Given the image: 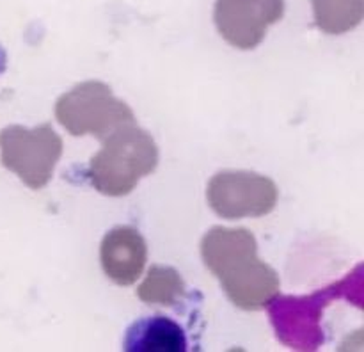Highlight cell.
<instances>
[{
	"label": "cell",
	"mask_w": 364,
	"mask_h": 352,
	"mask_svg": "<svg viewBox=\"0 0 364 352\" xmlns=\"http://www.w3.org/2000/svg\"><path fill=\"white\" fill-rule=\"evenodd\" d=\"M55 119L75 137L105 139L116 128L135 123V114L127 102L114 96L105 82L85 80L59 96Z\"/></svg>",
	"instance_id": "cell-3"
},
{
	"label": "cell",
	"mask_w": 364,
	"mask_h": 352,
	"mask_svg": "<svg viewBox=\"0 0 364 352\" xmlns=\"http://www.w3.org/2000/svg\"><path fill=\"white\" fill-rule=\"evenodd\" d=\"M206 199L223 219L263 217L276 208L279 188L272 178L255 171H220L208 181Z\"/></svg>",
	"instance_id": "cell-5"
},
{
	"label": "cell",
	"mask_w": 364,
	"mask_h": 352,
	"mask_svg": "<svg viewBox=\"0 0 364 352\" xmlns=\"http://www.w3.org/2000/svg\"><path fill=\"white\" fill-rule=\"evenodd\" d=\"M102 141V148L87 169L89 181L100 194L109 198L130 194L159 166L155 139L135 123L116 128Z\"/></svg>",
	"instance_id": "cell-2"
},
{
	"label": "cell",
	"mask_w": 364,
	"mask_h": 352,
	"mask_svg": "<svg viewBox=\"0 0 364 352\" xmlns=\"http://www.w3.org/2000/svg\"><path fill=\"white\" fill-rule=\"evenodd\" d=\"M284 14V0H217L213 21L220 38L238 50L262 45L270 25Z\"/></svg>",
	"instance_id": "cell-6"
},
{
	"label": "cell",
	"mask_w": 364,
	"mask_h": 352,
	"mask_svg": "<svg viewBox=\"0 0 364 352\" xmlns=\"http://www.w3.org/2000/svg\"><path fill=\"white\" fill-rule=\"evenodd\" d=\"M63 149V139L48 123L36 128L11 124L0 132V162L32 191L48 185Z\"/></svg>",
	"instance_id": "cell-4"
},
{
	"label": "cell",
	"mask_w": 364,
	"mask_h": 352,
	"mask_svg": "<svg viewBox=\"0 0 364 352\" xmlns=\"http://www.w3.org/2000/svg\"><path fill=\"white\" fill-rule=\"evenodd\" d=\"M315 25L331 36L354 31L364 18V0H311Z\"/></svg>",
	"instance_id": "cell-9"
},
{
	"label": "cell",
	"mask_w": 364,
	"mask_h": 352,
	"mask_svg": "<svg viewBox=\"0 0 364 352\" xmlns=\"http://www.w3.org/2000/svg\"><path fill=\"white\" fill-rule=\"evenodd\" d=\"M185 281L173 267L153 265L139 284L137 297L146 304L174 306L185 295Z\"/></svg>",
	"instance_id": "cell-10"
},
{
	"label": "cell",
	"mask_w": 364,
	"mask_h": 352,
	"mask_svg": "<svg viewBox=\"0 0 364 352\" xmlns=\"http://www.w3.org/2000/svg\"><path fill=\"white\" fill-rule=\"evenodd\" d=\"M123 345L128 352H185L187 338L180 324L159 315L132 324Z\"/></svg>",
	"instance_id": "cell-8"
},
{
	"label": "cell",
	"mask_w": 364,
	"mask_h": 352,
	"mask_svg": "<svg viewBox=\"0 0 364 352\" xmlns=\"http://www.w3.org/2000/svg\"><path fill=\"white\" fill-rule=\"evenodd\" d=\"M201 258L237 308L259 311L279 297V274L259 258L258 242L247 228L215 226L206 231Z\"/></svg>",
	"instance_id": "cell-1"
},
{
	"label": "cell",
	"mask_w": 364,
	"mask_h": 352,
	"mask_svg": "<svg viewBox=\"0 0 364 352\" xmlns=\"http://www.w3.org/2000/svg\"><path fill=\"white\" fill-rule=\"evenodd\" d=\"M100 262L109 279L119 287H130L144 272L148 244L141 231L132 226H117L103 237Z\"/></svg>",
	"instance_id": "cell-7"
}]
</instances>
